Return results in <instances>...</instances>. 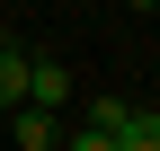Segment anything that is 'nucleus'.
Wrapping results in <instances>:
<instances>
[{"label": "nucleus", "instance_id": "nucleus-8", "mask_svg": "<svg viewBox=\"0 0 160 151\" xmlns=\"http://www.w3.org/2000/svg\"><path fill=\"white\" fill-rule=\"evenodd\" d=\"M0 45H9V27H0Z\"/></svg>", "mask_w": 160, "mask_h": 151}, {"label": "nucleus", "instance_id": "nucleus-7", "mask_svg": "<svg viewBox=\"0 0 160 151\" xmlns=\"http://www.w3.org/2000/svg\"><path fill=\"white\" fill-rule=\"evenodd\" d=\"M125 9H160V0H125Z\"/></svg>", "mask_w": 160, "mask_h": 151}, {"label": "nucleus", "instance_id": "nucleus-4", "mask_svg": "<svg viewBox=\"0 0 160 151\" xmlns=\"http://www.w3.org/2000/svg\"><path fill=\"white\" fill-rule=\"evenodd\" d=\"M116 151H160V107H133L125 134H116Z\"/></svg>", "mask_w": 160, "mask_h": 151}, {"label": "nucleus", "instance_id": "nucleus-5", "mask_svg": "<svg viewBox=\"0 0 160 151\" xmlns=\"http://www.w3.org/2000/svg\"><path fill=\"white\" fill-rule=\"evenodd\" d=\"M125 116H133L125 98H89V124H80V134H107V142H116V134H125Z\"/></svg>", "mask_w": 160, "mask_h": 151}, {"label": "nucleus", "instance_id": "nucleus-3", "mask_svg": "<svg viewBox=\"0 0 160 151\" xmlns=\"http://www.w3.org/2000/svg\"><path fill=\"white\" fill-rule=\"evenodd\" d=\"M0 107H9V116L27 107V53L18 45H0Z\"/></svg>", "mask_w": 160, "mask_h": 151}, {"label": "nucleus", "instance_id": "nucleus-2", "mask_svg": "<svg viewBox=\"0 0 160 151\" xmlns=\"http://www.w3.org/2000/svg\"><path fill=\"white\" fill-rule=\"evenodd\" d=\"M18 151H62V124H53V116H36V107H18Z\"/></svg>", "mask_w": 160, "mask_h": 151}, {"label": "nucleus", "instance_id": "nucleus-6", "mask_svg": "<svg viewBox=\"0 0 160 151\" xmlns=\"http://www.w3.org/2000/svg\"><path fill=\"white\" fill-rule=\"evenodd\" d=\"M62 151H116L107 134H62Z\"/></svg>", "mask_w": 160, "mask_h": 151}, {"label": "nucleus", "instance_id": "nucleus-1", "mask_svg": "<svg viewBox=\"0 0 160 151\" xmlns=\"http://www.w3.org/2000/svg\"><path fill=\"white\" fill-rule=\"evenodd\" d=\"M80 89H71V71L53 62V53H27V107L36 116H53V107H71Z\"/></svg>", "mask_w": 160, "mask_h": 151}]
</instances>
